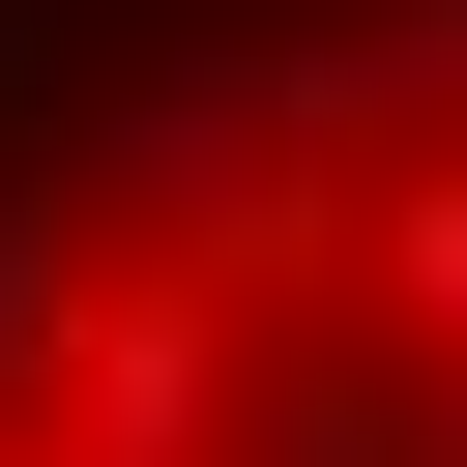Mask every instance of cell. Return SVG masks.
<instances>
[{"instance_id":"6da1fadb","label":"cell","mask_w":467,"mask_h":467,"mask_svg":"<svg viewBox=\"0 0 467 467\" xmlns=\"http://www.w3.org/2000/svg\"><path fill=\"white\" fill-rule=\"evenodd\" d=\"M29 438H58V467H204V438H234V263H117V292L58 321Z\"/></svg>"},{"instance_id":"7a4b0ae2","label":"cell","mask_w":467,"mask_h":467,"mask_svg":"<svg viewBox=\"0 0 467 467\" xmlns=\"http://www.w3.org/2000/svg\"><path fill=\"white\" fill-rule=\"evenodd\" d=\"M350 292H379L409 350H467V146H379V175H350Z\"/></svg>"}]
</instances>
